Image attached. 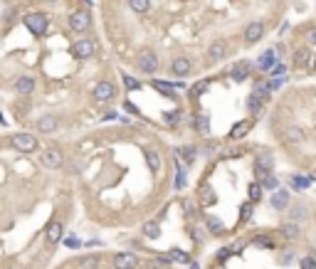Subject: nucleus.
<instances>
[{"mask_svg": "<svg viewBox=\"0 0 316 269\" xmlns=\"http://www.w3.org/2000/svg\"><path fill=\"white\" fill-rule=\"evenodd\" d=\"M77 267L79 269H96L99 267V259H96V257H82Z\"/></svg>", "mask_w": 316, "mask_h": 269, "instance_id": "obj_33", "label": "nucleus"}, {"mask_svg": "<svg viewBox=\"0 0 316 269\" xmlns=\"http://www.w3.org/2000/svg\"><path fill=\"white\" fill-rule=\"evenodd\" d=\"M168 257H171V262H191L188 252H183V250H168Z\"/></svg>", "mask_w": 316, "mask_h": 269, "instance_id": "obj_32", "label": "nucleus"}, {"mask_svg": "<svg viewBox=\"0 0 316 269\" xmlns=\"http://www.w3.org/2000/svg\"><path fill=\"white\" fill-rule=\"evenodd\" d=\"M116 97V86L111 84V82H99L94 86V99L96 101H109Z\"/></svg>", "mask_w": 316, "mask_h": 269, "instance_id": "obj_11", "label": "nucleus"}, {"mask_svg": "<svg viewBox=\"0 0 316 269\" xmlns=\"http://www.w3.org/2000/svg\"><path fill=\"white\" fill-rule=\"evenodd\" d=\"M72 55L77 57V59H89V57L94 55V42L92 40H77V42L72 44Z\"/></svg>", "mask_w": 316, "mask_h": 269, "instance_id": "obj_10", "label": "nucleus"}, {"mask_svg": "<svg viewBox=\"0 0 316 269\" xmlns=\"http://www.w3.org/2000/svg\"><path fill=\"white\" fill-rule=\"evenodd\" d=\"M10 143H13V148H17L20 153H35L37 146H40L37 136H32V133H13Z\"/></svg>", "mask_w": 316, "mask_h": 269, "instance_id": "obj_1", "label": "nucleus"}, {"mask_svg": "<svg viewBox=\"0 0 316 269\" xmlns=\"http://www.w3.org/2000/svg\"><path fill=\"white\" fill-rule=\"evenodd\" d=\"M306 44H316V28L309 30V35H306Z\"/></svg>", "mask_w": 316, "mask_h": 269, "instance_id": "obj_43", "label": "nucleus"}, {"mask_svg": "<svg viewBox=\"0 0 316 269\" xmlns=\"http://www.w3.org/2000/svg\"><path fill=\"white\" fill-rule=\"evenodd\" d=\"M257 183L262 185V190H277V188H279V181H277L272 173H267L262 181H257Z\"/></svg>", "mask_w": 316, "mask_h": 269, "instance_id": "obj_26", "label": "nucleus"}, {"mask_svg": "<svg viewBox=\"0 0 316 269\" xmlns=\"http://www.w3.org/2000/svg\"><path fill=\"white\" fill-rule=\"evenodd\" d=\"M124 84H126V89H129V92H136L138 86V79H134V77H129V74H124Z\"/></svg>", "mask_w": 316, "mask_h": 269, "instance_id": "obj_40", "label": "nucleus"}, {"mask_svg": "<svg viewBox=\"0 0 316 269\" xmlns=\"http://www.w3.org/2000/svg\"><path fill=\"white\" fill-rule=\"evenodd\" d=\"M311 181H314V178H304V175H291V188H294V190H306Z\"/></svg>", "mask_w": 316, "mask_h": 269, "instance_id": "obj_27", "label": "nucleus"}, {"mask_svg": "<svg viewBox=\"0 0 316 269\" xmlns=\"http://www.w3.org/2000/svg\"><path fill=\"white\" fill-rule=\"evenodd\" d=\"M205 225L213 235H222V232H225V225H222L220 217H213V215H210V217H205Z\"/></svg>", "mask_w": 316, "mask_h": 269, "instance_id": "obj_23", "label": "nucleus"}, {"mask_svg": "<svg viewBox=\"0 0 316 269\" xmlns=\"http://www.w3.org/2000/svg\"><path fill=\"white\" fill-rule=\"evenodd\" d=\"M207 57H210L213 62L225 59V57H227V42H225V40H215V42L207 47Z\"/></svg>", "mask_w": 316, "mask_h": 269, "instance_id": "obj_13", "label": "nucleus"}, {"mask_svg": "<svg viewBox=\"0 0 316 269\" xmlns=\"http://www.w3.org/2000/svg\"><path fill=\"white\" fill-rule=\"evenodd\" d=\"M302 269H316V259H314V257H304V259H302Z\"/></svg>", "mask_w": 316, "mask_h": 269, "instance_id": "obj_42", "label": "nucleus"}, {"mask_svg": "<svg viewBox=\"0 0 316 269\" xmlns=\"http://www.w3.org/2000/svg\"><path fill=\"white\" fill-rule=\"evenodd\" d=\"M146 269H161V267H158V264L153 262V264H149V267H146Z\"/></svg>", "mask_w": 316, "mask_h": 269, "instance_id": "obj_46", "label": "nucleus"}, {"mask_svg": "<svg viewBox=\"0 0 316 269\" xmlns=\"http://www.w3.org/2000/svg\"><path fill=\"white\" fill-rule=\"evenodd\" d=\"M279 47H272V50H267V52H262L260 59H257V70L260 72H272L277 62H279Z\"/></svg>", "mask_w": 316, "mask_h": 269, "instance_id": "obj_6", "label": "nucleus"}, {"mask_svg": "<svg viewBox=\"0 0 316 269\" xmlns=\"http://www.w3.org/2000/svg\"><path fill=\"white\" fill-rule=\"evenodd\" d=\"M52 3H55V0H52Z\"/></svg>", "mask_w": 316, "mask_h": 269, "instance_id": "obj_49", "label": "nucleus"}, {"mask_svg": "<svg viewBox=\"0 0 316 269\" xmlns=\"http://www.w3.org/2000/svg\"><path fill=\"white\" fill-rule=\"evenodd\" d=\"M247 195H249V203H260V198H262V185L260 183H249Z\"/></svg>", "mask_w": 316, "mask_h": 269, "instance_id": "obj_30", "label": "nucleus"}, {"mask_svg": "<svg viewBox=\"0 0 316 269\" xmlns=\"http://www.w3.org/2000/svg\"><path fill=\"white\" fill-rule=\"evenodd\" d=\"M247 109H249V114H260L262 111V101L257 99L255 94H252V97L247 99Z\"/></svg>", "mask_w": 316, "mask_h": 269, "instance_id": "obj_35", "label": "nucleus"}, {"mask_svg": "<svg viewBox=\"0 0 316 269\" xmlns=\"http://www.w3.org/2000/svg\"><path fill=\"white\" fill-rule=\"evenodd\" d=\"M291 62H294L297 67H309V64H311V52H309V47L297 50V52L291 55Z\"/></svg>", "mask_w": 316, "mask_h": 269, "instance_id": "obj_18", "label": "nucleus"}, {"mask_svg": "<svg viewBox=\"0 0 316 269\" xmlns=\"http://www.w3.org/2000/svg\"><path fill=\"white\" fill-rule=\"evenodd\" d=\"M146 161H149V168L151 170H161V156L156 151H146Z\"/></svg>", "mask_w": 316, "mask_h": 269, "instance_id": "obj_31", "label": "nucleus"}, {"mask_svg": "<svg viewBox=\"0 0 316 269\" xmlns=\"http://www.w3.org/2000/svg\"><path fill=\"white\" fill-rule=\"evenodd\" d=\"M264 37V23H249L247 28H245V42L247 44H257Z\"/></svg>", "mask_w": 316, "mask_h": 269, "instance_id": "obj_9", "label": "nucleus"}, {"mask_svg": "<svg viewBox=\"0 0 316 269\" xmlns=\"http://www.w3.org/2000/svg\"><path fill=\"white\" fill-rule=\"evenodd\" d=\"M311 64H314V70H316V57H311Z\"/></svg>", "mask_w": 316, "mask_h": 269, "instance_id": "obj_48", "label": "nucleus"}, {"mask_svg": "<svg viewBox=\"0 0 316 269\" xmlns=\"http://www.w3.org/2000/svg\"><path fill=\"white\" fill-rule=\"evenodd\" d=\"M143 235H146V237H151V240H156V237L161 235V225H158L156 220H149V222L143 225Z\"/></svg>", "mask_w": 316, "mask_h": 269, "instance_id": "obj_24", "label": "nucleus"}, {"mask_svg": "<svg viewBox=\"0 0 316 269\" xmlns=\"http://www.w3.org/2000/svg\"><path fill=\"white\" fill-rule=\"evenodd\" d=\"M57 126H59V121H57V116H52V114H45V116L37 119V131L40 133H55Z\"/></svg>", "mask_w": 316, "mask_h": 269, "instance_id": "obj_12", "label": "nucleus"}, {"mask_svg": "<svg viewBox=\"0 0 316 269\" xmlns=\"http://www.w3.org/2000/svg\"><path fill=\"white\" fill-rule=\"evenodd\" d=\"M136 67L143 74H156L158 72V55L153 50H141L136 57Z\"/></svg>", "mask_w": 316, "mask_h": 269, "instance_id": "obj_3", "label": "nucleus"}, {"mask_svg": "<svg viewBox=\"0 0 316 269\" xmlns=\"http://www.w3.org/2000/svg\"><path fill=\"white\" fill-rule=\"evenodd\" d=\"M193 72V62L188 57H176L173 62H171V74L173 77H188Z\"/></svg>", "mask_w": 316, "mask_h": 269, "instance_id": "obj_8", "label": "nucleus"}, {"mask_svg": "<svg viewBox=\"0 0 316 269\" xmlns=\"http://www.w3.org/2000/svg\"><path fill=\"white\" fill-rule=\"evenodd\" d=\"M138 267V257L134 252H119L114 255V269H136Z\"/></svg>", "mask_w": 316, "mask_h": 269, "instance_id": "obj_7", "label": "nucleus"}, {"mask_svg": "<svg viewBox=\"0 0 316 269\" xmlns=\"http://www.w3.org/2000/svg\"><path fill=\"white\" fill-rule=\"evenodd\" d=\"M252 94H255V97H257V99H260L262 104H264V101L269 99V94H272V92L267 89V84H264V82H260V84L255 86V92H252Z\"/></svg>", "mask_w": 316, "mask_h": 269, "instance_id": "obj_29", "label": "nucleus"}, {"mask_svg": "<svg viewBox=\"0 0 316 269\" xmlns=\"http://www.w3.org/2000/svg\"><path fill=\"white\" fill-rule=\"evenodd\" d=\"M269 203H272V208H275V210L284 213V210L289 208V193H287V190H282V188H277L275 195H272V200H269Z\"/></svg>", "mask_w": 316, "mask_h": 269, "instance_id": "obj_14", "label": "nucleus"}, {"mask_svg": "<svg viewBox=\"0 0 316 269\" xmlns=\"http://www.w3.org/2000/svg\"><path fill=\"white\" fill-rule=\"evenodd\" d=\"M287 210H289V220H291V222H304V220L309 217V210H306L304 203H297V205H291Z\"/></svg>", "mask_w": 316, "mask_h": 269, "instance_id": "obj_17", "label": "nucleus"}, {"mask_svg": "<svg viewBox=\"0 0 316 269\" xmlns=\"http://www.w3.org/2000/svg\"><path fill=\"white\" fill-rule=\"evenodd\" d=\"M25 28L35 35V37H42L45 32H47V25H50V20H47V15L45 13H30V15H25Z\"/></svg>", "mask_w": 316, "mask_h": 269, "instance_id": "obj_2", "label": "nucleus"}, {"mask_svg": "<svg viewBox=\"0 0 316 269\" xmlns=\"http://www.w3.org/2000/svg\"><path fill=\"white\" fill-rule=\"evenodd\" d=\"M173 188L176 190H183L185 188V170L178 168V173H176V183H173Z\"/></svg>", "mask_w": 316, "mask_h": 269, "instance_id": "obj_37", "label": "nucleus"}, {"mask_svg": "<svg viewBox=\"0 0 316 269\" xmlns=\"http://www.w3.org/2000/svg\"><path fill=\"white\" fill-rule=\"evenodd\" d=\"M191 269H200V267H198V264H195V262H191Z\"/></svg>", "mask_w": 316, "mask_h": 269, "instance_id": "obj_47", "label": "nucleus"}, {"mask_svg": "<svg viewBox=\"0 0 316 269\" xmlns=\"http://www.w3.org/2000/svg\"><path fill=\"white\" fill-rule=\"evenodd\" d=\"M89 25H92L89 10H74V13L69 15V28L74 30V32H87Z\"/></svg>", "mask_w": 316, "mask_h": 269, "instance_id": "obj_4", "label": "nucleus"}, {"mask_svg": "<svg viewBox=\"0 0 316 269\" xmlns=\"http://www.w3.org/2000/svg\"><path fill=\"white\" fill-rule=\"evenodd\" d=\"M272 166H275V156H272V151H257V156H255V168L272 170Z\"/></svg>", "mask_w": 316, "mask_h": 269, "instance_id": "obj_16", "label": "nucleus"}, {"mask_svg": "<svg viewBox=\"0 0 316 269\" xmlns=\"http://www.w3.org/2000/svg\"><path fill=\"white\" fill-rule=\"evenodd\" d=\"M249 128H252V121H240L237 126H233V131H230V139H242V136H247Z\"/></svg>", "mask_w": 316, "mask_h": 269, "instance_id": "obj_22", "label": "nucleus"}, {"mask_svg": "<svg viewBox=\"0 0 316 269\" xmlns=\"http://www.w3.org/2000/svg\"><path fill=\"white\" fill-rule=\"evenodd\" d=\"M252 244H255V247H262V250H275V242H272V237H267V235H257V237L252 240Z\"/></svg>", "mask_w": 316, "mask_h": 269, "instance_id": "obj_28", "label": "nucleus"}, {"mask_svg": "<svg viewBox=\"0 0 316 269\" xmlns=\"http://www.w3.org/2000/svg\"><path fill=\"white\" fill-rule=\"evenodd\" d=\"M284 82H287L284 77H275L272 82H267V89H269V92H277V89H282V86H284Z\"/></svg>", "mask_w": 316, "mask_h": 269, "instance_id": "obj_38", "label": "nucleus"}, {"mask_svg": "<svg viewBox=\"0 0 316 269\" xmlns=\"http://www.w3.org/2000/svg\"><path fill=\"white\" fill-rule=\"evenodd\" d=\"M45 240L50 242V244H57V242L62 240V222L59 220H52L47 230H45Z\"/></svg>", "mask_w": 316, "mask_h": 269, "instance_id": "obj_15", "label": "nucleus"}, {"mask_svg": "<svg viewBox=\"0 0 316 269\" xmlns=\"http://www.w3.org/2000/svg\"><path fill=\"white\" fill-rule=\"evenodd\" d=\"M252 205H255V203H245V205L240 208V222H242V225L249 222V217H252Z\"/></svg>", "mask_w": 316, "mask_h": 269, "instance_id": "obj_34", "label": "nucleus"}, {"mask_svg": "<svg viewBox=\"0 0 316 269\" xmlns=\"http://www.w3.org/2000/svg\"><path fill=\"white\" fill-rule=\"evenodd\" d=\"M129 8L134 10V13H149V8H151V0H129Z\"/></svg>", "mask_w": 316, "mask_h": 269, "instance_id": "obj_25", "label": "nucleus"}, {"mask_svg": "<svg viewBox=\"0 0 316 269\" xmlns=\"http://www.w3.org/2000/svg\"><path fill=\"white\" fill-rule=\"evenodd\" d=\"M15 92H17V94H32V92H35V79H32V77H20V79L15 82Z\"/></svg>", "mask_w": 316, "mask_h": 269, "instance_id": "obj_21", "label": "nucleus"}, {"mask_svg": "<svg viewBox=\"0 0 316 269\" xmlns=\"http://www.w3.org/2000/svg\"><path fill=\"white\" fill-rule=\"evenodd\" d=\"M165 121H180V114L173 111V114H165Z\"/></svg>", "mask_w": 316, "mask_h": 269, "instance_id": "obj_44", "label": "nucleus"}, {"mask_svg": "<svg viewBox=\"0 0 316 269\" xmlns=\"http://www.w3.org/2000/svg\"><path fill=\"white\" fill-rule=\"evenodd\" d=\"M282 235H284V240H289V242H294L299 235H302V227H299V222H284L282 225Z\"/></svg>", "mask_w": 316, "mask_h": 269, "instance_id": "obj_19", "label": "nucleus"}, {"mask_svg": "<svg viewBox=\"0 0 316 269\" xmlns=\"http://www.w3.org/2000/svg\"><path fill=\"white\" fill-rule=\"evenodd\" d=\"M40 163L45 166V168L57 170V168H62V166H65V153H62L59 148H47V151L42 153Z\"/></svg>", "mask_w": 316, "mask_h": 269, "instance_id": "obj_5", "label": "nucleus"}, {"mask_svg": "<svg viewBox=\"0 0 316 269\" xmlns=\"http://www.w3.org/2000/svg\"><path fill=\"white\" fill-rule=\"evenodd\" d=\"M193 128H195V131L200 128L203 133H207V131H210V128H207V119H203V116L198 119V116H195V121H193Z\"/></svg>", "mask_w": 316, "mask_h": 269, "instance_id": "obj_39", "label": "nucleus"}, {"mask_svg": "<svg viewBox=\"0 0 316 269\" xmlns=\"http://www.w3.org/2000/svg\"><path fill=\"white\" fill-rule=\"evenodd\" d=\"M287 139H289V141H302V139H304L302 128H297V126H289V128H287Z\"/></svg>", "mask_w": 316, "mask_h": 269, "instance_id": "obj_36", "label": "nucleus"}, {"mask_svg": "<svg viewBox=\"0 0 316 269\" xmlns=\"http://www.w3.org/2000/svg\"><path fill=\"white\" fill-rule=\"evenodd\" d=\"M65 244H67L69 250H77V247H79V244H82V242L77 240V237H74V235H69V237H65Z\"/></svg>", "mask_w": 316, "mask_h": 269, "instance_id": "obj_41", "label": "nucleus"}, {"mask_svg": "<svg viewBox=\"0 0 316 269\" xmlns=\"http://www.w3.org/2000/svg\"><path fill=\"white\" fill-rule=\"evenodd\" d=\"M124 106H126V111H131V114H138V109L131 104V101H124Z\"/></svg>", "mask_w": 316, "mask_h": 269, "instance_id": "obj_45", "label": "nucleus"}, {"mask_svg": "<svg viewBox=\"0 0 316 269\" xmlns=\"http://www.w3.org/2000/svg\"><path fill=\"white\" fill-rule=\"evenodd\" d=\"M230 77H233L237 84H240V82H245V79L249 77V62H240V64H235L233 72H230Z\"/></svg>", "mask_w": 316, "mask_h": 269, "instance_id": "obj_20", "label": "nucleus"}]
</instances>
